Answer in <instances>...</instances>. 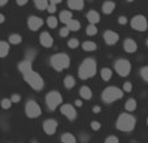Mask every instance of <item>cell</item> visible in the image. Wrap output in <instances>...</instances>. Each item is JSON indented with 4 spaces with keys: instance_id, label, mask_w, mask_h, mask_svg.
I'll list each match as a JSON object with an SVG mask.
<instances>
[{
    "instance_id": "cell-1",
    "label": "cell",
    "mask_w": 148,
    "mask_h": 143,
    "mask_svg": "<svg viewBox=\"0 0 148 143\" xmlns=\"http://www.w3.org/2000/svg\"><path fill=\"white\" fill-rule=\"evenodd\" d=\"M96 61L94 59H86L78 69V76L81 79H88L96 74Z\"/></svg>"
},
{
    "instance_id": "cell-2",
    "label": "cell",
    "mask_w": 148,
    "mask_h": 143,
    "mask_svg": "<svg viewBox=\"0 0 148 143\" xmlns=\"http://www.w3.org/2000/svg\"><path fill=\"white\" fill-rule=\"evenodd\" d=\"M116 128L121 131H131L135 128V117L130 113H121L116 121Z\"/></svg>"
},
{
    "instance_id": "cell-3",
    "label": "cell",
    "mask_w": 148,
    "mask_h": 143,
    "mask_svg": "<svg viewBox=\"0 0 148 143\" xmlns=\"http://www.w3.org/2000/svg\"><path fill=\"white\" fill-rule=\"evenodd\" d=\"M23 78H25V81L27 82V85L31 87V89L36 90V91H39V90H42L44 87V81L43 78H42L40 76H39L36 72H34L33 69L27 70L26 73L22 74Z\"/></svg>"
},
{
    "instance_id": "cell-4",
    "label": "cell",
    "mask_w": 148,
    "mask_h": 143,
    "mask_svg": "<svg viewBox=\"0 0 148 143\" xmlns=\"http://www.w3.org/2000/svg\"><path fill=\"white\" fill-rule=\"evenodd\" d=\"M51 67L57 72H61L66 68H69L70 65V57L66 54H56L51 57Z\"/></svg>"
},
{
    "instance_id": "cell-5",
    "label": "cell",
    "mask_w": 148,
    "mask_h": 143,
    "mask_svg": "<svg viewBox=\"0 0 148 143\" xmlns=\"http://www.w3.org/2000/svg\"><path fill=\"white\" fill-rule=\"evenodd\" d=\"M122 96H123V91L116 86L107 87L101 94V99L105 103H113L118 99H122Z\"/></svg>"
},
{
    "instance_id": "cell-6",
    "label": "cell",
    "mask_w": 148,
    "mask_h": 143,
    "mask_svg": "<svg viewBox=\"0 0 148 143\" xmlns=\"http://www.w3.org/2000/svg\"><path fill=\"white\" fill-rule=\"evenodd\" d=\"M46 103L47 107L51 111H55L56 108H59L62 103V96L59 91H49L46 96Z\"/></svg>"
},
{
    "instance_id": "cell-7",
    "label": "cell",
    "mask_w": 148,
    "mask_h": 143,
    "mask_svg": "<svg viewBox=\"0 0 148 143\" xmlns=\"http://www.w3.org/2000/svg\"><path fill=\"white\" fill-rule=\"evenodd\" d=\"M114 69L121 77H127L131 72V64H130V61H127V60L120 59L114 63Z\"/></svg>"
},
{
    "instance_id": "cell-8",
    "label": "cell",
    "mask_w": 148,
    "mask_h": 143,
    "mask_svg": "<svg viewBox=\"0 0 148 143\" xmlns=\"http://www.w3.org/2000/svg\"><path fill=\"white\" fill-rule=\"evenodd\" d=\"M25 112L29 118H36L42 115L40 107H39V104L36 102H34V100H29V102L26 103Z\"/></svg>"
},
{
    "instance_id": "cell-9",
    "label": "cell",
    "mask_w": 148,
    "mask_h": 143,
    "mask_svg": "<svg viewBox=\"0 0 148 143\" xmlns=\"http://www.w3.org/2000/svg\"><path fill=\"white\" fill-rule=\"evenodd\" d=\"M131 28L138 31H146L147 30V18L143 14L134 16L131 18Z\"/></svg>"
},
{
    "instance_id": "cell-10",
    "label": "cell",
    "mask_w": 148,
    "mask_h": 143,
    "mask_svg": "<svg viewBox=\"0 0 148 143\" xmlns=\"http://www.w3.org/2000/svg\"><path fill=\"white\" fill-rule=\"evenodd\" d=\"M60 111H61V113L68 118V120H75L77 118L75 108H74L72 104H62L61 108H60Z\"/></svg>"
},
{
    "instance_id": "cell-11",
    "label": "cell",
    "mask_w": 148,
    "mask_h": 143,
    "mask_svg": "<svg viewBox=\"0 0 148 143\" xmlns=\"http://www.w3.org/2000/svg\"><path fill=\"white\" fill-rule=\"evenodd\" d=\"M42 25H43V20H42L40 17H38V16H30V17H29L27 26L31 31L39 30V29L42 28Z\"/></svg>"
},
{
    "instance_id": "cell-12",
    "label": "cell",
    "mask_w": 148,
    "mask_h": 143,
    "mask_svg": "<svg viewBox=\"0 0 148 143\" xmlns=\"http://www.w3.org/2000/svg\"><path fill=\"white\" fill-rule=\"evenodd\" d=\"M103 38H104V42L108 44V46H113L118 42L120 39V35L117 33H114L113 30H107L104 34H103Z\"/></svg>"
},
{
    "instance_id": "cell-13",
    "label": "cell",
    "mask_w": 148,
    "mask_h": 143,
    "mask_svg": "<svg viewBox=\"0 0 148 143\" xmlns=\"http://www.w3.org/2000/svg\"><path fill=\"white\" fill-rule=\"evenodd\" d=\"M43 130L46 131L48 135H52L55 134V131L57 130V121L52 120V118H48L43 122Z\"/></svg>"
},
{
    "instance_id": "cell-14",
    "label": "cell",
    "mask_w": 148,
    "mask_h": 143,
    "mask_svg": "<svg viewBox=\"0 0 148 143\" xmlns=\"http://www.w3.org/2000/svg\"><path fill=\"white\" fill-rule=\"evenodd\" d=\"M39 41H40V44L46 48H49V47L53 46V38L51 36V34L47 33V31H43V33L39 35Z\"/></svg>"
},
{
    "instance_id": "cell-15",
    "label": "cell",
    "mask_w": 148,
    "mask_h": 143,
    "mask_svg": "<svg viewBox=\"0 0 148 143\" xmlns=\"http://www.w3.org/2000/svg\"><path fill=\"white\" fill-rule=\"evenodd\" d=\"M123 50H125L127 54H134V52L136 51V43L134 39L129 38L125 41V43H123Z\"/></svg>"
},
{
    "instance_id": "cell-16",
    "label": "cell",
    "mask_w": 148,
    "mask_h": 143,
    "mask_svg": "<svg viewBox=\"0 0 148 143\" xmlns=\"http://www.w3.org/2000/svg\"><path fill=\"white\" fill-rule=\"evenodd\" d=\"M68 5L73 10H81L83 9L84 0H68Z\"/></svg>"
},
{
    "instance_id": "cell-17",
    "label": "cell",
    "mask_w": 148,
    "mask_h": 143,
    "mask_svg": "<svg viewBox=\"0 0 148 143\" xmlns=\"http://www.w3.org/2000/svg\"><path fill=\"white\" fill-rule=\"evenodd\" d=\"M87 20L90 21V23L96 25V23L100 21V14L96 12V10H90V12L87 13Z\"/></svg>"
},
{
    "instance_id": "cell-18",
    "label": "cell",
    "mask_w": 148,
    "mask_h": 143,
    "mask_svg": "<svg viewBox=\"0 0 148 143\" xmlns=\"http://www.w3.org/2000/svg\"><path fill=\"white\" fill-rule=\"evenodd\" d=\"M72 18H73V14H72V12H70V10H62V12L60 13V16H59V18H57V20L61 21L62 23H65V25H66V23L69 22Z\"/></svg>"
},
{
    "instance_id": "cell-19",
    "label": "cell",
    "mask_w": 148,
    "mask_h": 143,
    "mask_svg": "<svg viewBox=\"0 0 148 143\" xmlns=\"http://www.w3.org/2000/svg\"><path fill=\"white\" fill-rule=\"evenodd\" d=\"M114 8H116V4L113 1H105V3H103V5H101V9H103L104 14H110V13L114 10Z\"/></svg>"
},
{
    "instance_id": "cell-20",
    "label": "cell",
    "mask_w": 148,
    "mask_h": 143,
    "mask_svg": "<svg viewBox=\"0 0 148 143\" xmlns=\"http://www.w3.org/2000/svg\"><path fill=\"white\" fill-rule=\"evenodd\" d=\"M79 95H81L83 99L88 100V99H91L92 98V91H91V89H90L88 86H82L81 89H79Z\"/></svg>"
},
{
    "instance_id": "cell-21",
    "label": "cell",
    "mask_w": 148,
    "mask_h": 143,
    "mask_svg": "<svg viewBox=\"0 0 148 143\" xmlns=\"http://www.w3.org/2000/svg\"><path fill=\"white\" fill-rule=\"evenodd\" d=\"M18 69H20L21 73H26L27 70H30V69H33L31 68V61H29V60H23V61H21L20 64H18Z\"/></svg>"
},
{
    "instance_id": "cell-22",
    "label": "cell",
    "mask_w": 148,
    "mask_h": 143,
    "mask_svg": "<svg viewBox=\"0 0 148 143\" xmlns=\"http://www.w3.org/2000/svg\"><path fill=\"white\" fill-rule=\"evenodd\" d=\"M66 28H68V30L69 31H78L79 29H81V23H79V21L73 20L72 18V20L66 23Z\"/></svg>"
},
{
    "instance_id": "cell-23",
    "label": "cell",
    "mask_w": 148,
    "mask_h": 143,
    "mask_svg": "<svg viewBox=\"0 0 148 143\" xmlns=\"http://www.w3.org/2000/svg\"><path fill=\"white\" fill-rule=\"evenodd\" d=\"M9 54V44L7 42L0 41V57H5Z\"/></svg>"
},
{
    "instance_id": "cell-24",
    "label": "cell",
    "mask_w": 148,
    "mask_h": 143,
    "mask_svg": "<svg viewBox=\"0 0 148 143\" xmlns=\"http://www.w3.org/2000/svg\"><path fill=\"white\" fill-rule=\"evenodd\" d=\"M82 48L86 52H92L96 50V43H94V42H91V41H86L82 44Z\"/></svg>"
},
{
    "instance_id": "cell-25",
    "label": "cell",
    "mask_w": 148,
    "mask_h": 143,
    "mask_svg": "<svg viewBox=\"0 0 148 143\" xmlns=\"http://www.w3.org/2000/svg\"><path fill=\"white\" fill-rule=\"evenodd\" d=\"M61 141H62V143H77L75 137H74L72 133H64L61 137Z\"/></svg>"
},
{
    "instance_id": "cell-26",
    "label": "cell",
    "mask_w": 148,
    "mask_h": 143,
    "mask_svg": "<svg viewBox=\"0 0 148 143\" xmlns=\"http://www.w3.org/2000/svg\"><path fill=\"white\" fill-rule=\"evenodd\" d=\"M64 86L66 89H72V87L75 86V79H74L73 76H66L64 78Z\"/></svg>"
},
{
    "instance_id": "cell-27",
    "label": "cell",
    "mask_w": 148,
    "mask_h": 143,
    "mask_svg": "<svg viewBox=\"0 0 148 143\" xmlns=\"http://www.w3.org/2000/svg\"><path fill=\"white\" fill-rule=\"evenodd\" d=\"M100 76H101V78L104 81H109L112 78V70L109 68H103L101 72H100Z\"/></svg>"
},
{
    "instance_id": "cell-28",
    "label": "cell",
    "mask_w": 148,
    "mask_h": 143,
    "mask_svg": "<svg viewBox=\"0 0 148 143\" xmlns=\"http://www.w3.org/2000/svg\"><path fill=\"white\" fill-rule=\"evenodd\" d=\"M135 108H136V102H135V99H129L127 102H126L125 109L127 111V112H133V111H135Z\"/></svg>"
},
{
    "instance_id": "cell-29",
    "label": "cell",
    "mask_w": 148,
    "mask_h": 143,
    "mask_svg": "<svg viewBox=\"0 0 148 143\" xmlns=\"http://www.w3.org/2000/svg\"><path fill=\"white\" fill-rule=\"evenodd\" d=\"M34 4L39 10H44L48 5V0H34Z\"/></svg>"
},
{
    "instance_id": "cell-30",
    "label": "cell",
    "mask_w": 148,
    "mask_h": 143,
    "mask_svg": "<svg viewBox=\"0 0 148 143\" xmlns=\"http://www.w3.org/2000/svg\"><path fill=\"white\" fill-rule=\"evenodd\" d=\"M9 43L10 44H20L21 41H22V38H21L20 34H12V35H9Z\"/></svg>"
},
{
    "instance_id": "cell-31",
    "label": "cell",
    "mask_w": 148,
    "mask_h": 143,
    "mask_svg": "<svg viewBox=\"0 0 148 143\" xmlns=\"http://www.w3.org/2000/svg\"><path fill=\"white\" fill-rule=\"evenodd\" d=\"M57 23H59V20H57L56 17H53V16H49V17L47 18V25H48L51 29L57 28Z\"/></svg>"
},
{
    "instance_id": "cell-32",
    "label": "cell",
    "mask_w": 148,
    "mask_h": 143,
    "mask_svg": "<svg viewBox=\"0 0 148 143\" xmlns=\"http://www.w3.org/2000/svg\"><path fill=\"white\" fill-rule=\"evenodd\" d=\"M86 33H87V35H90V36L96 35V34H97V28H96V25H92V23H90V25L86 28Z\"/></svg>"
},
{
    "instance_id": "cell-33",
    "label": "cell",
    "mask_w": 148,
    "mask_h": 143,
    "mask_svg": "<svg viewBox=\"0 0 148 143\" xmlns=\"http://www.w3.org/2000/svg\"><path fill=\"white\" fill-rule=\"evenodd\" d=\"M0 105H1L3 109H9L10 107H12V102H10V99H3L1 102H0Z\"/></svg>"
},
{
    "instance_id": "cell-34",
    "label": "cell",
    "mask_w": 148,
    "mask_h": 143,
    "mask_svg": "<svg viewBox=\"0 0 148 143\" xmlns=\"http://www.w3.org/2000/svg\"><path fill=\"white\" fill-rule=\"evenodd\" d=\"M68 46H69V48H78L79 47V41L75 38H72L69 42H68Z\"/></svg>"
},
{
    "instance_id": "cell-35",
    "label": "cell",
    "mask_w": 148,
    "mask_h": 143,
    "mask_svg": "<svg viewBox=\"0 0 148 143\" xmlns=\"http://www.w3.org/2000/svg\"><path fill=\"white\" fill-rule=\"evenodd\" d=\"M140 76H142V78L144 79V81H148V67H143L140 69Z\"/></svg>"
},
{
    "instance_id": "cell-36",
    "label": "cell",
    "mask_w": 148,
    "mask_h": 143,
    "mask_svg": "<svg viewBox=\"0 0 148 143\" xmlns=\"http://www.w3.org/2000/svg\"><path fill=\"white\" fill-rule=\"evenodd\" d=\"M104 143H120V141H118V138H117V137H114V135H110V137H108V138L105 139Z\"/></svg>"
},
{
    "instance_id": "cell-37",
    "label": "cell",
    "mask_w": 148,
    "mask_h": 143,
    "mask_svg": "<svg viewBox=\"0 0 148 143\" xmlns=\"http://www.w3.org/2000/svg\"><path fill=\"white\" fill-rule=\"evenodd\" d=\"M131 90H133V85H131L130 82H125V83H123V90L122 91L123 92H130Z\"/></svg>"
},
{
    "instance_id": "cell-38",
    "label": "cell",
    "mask_w": 148,
    "mask_h": 143,
    "mask_svg": "<svg viewBox=\"0 0 148 143\" xmlns=\"http://www.w3.org/2000/svg\"><path fill=\"white\" fill-rule=\"evenodd\" d=\"M100 128H101V124H100L99 121H92V122H91V129H92V130L96 131V130H99Z\"/></svg>"
},
{
    "instance_id": "cell-39",
    "label": "cell",
    "mask_w": 148,
    "mask_h": 143,
    "mask_svg": "<svg viewBox=\"0 0 148 143\" xmlns=\"http://www.w3.org/2000/svg\"><path fill=\"white\" fill-rule=\"evenodd\" d=\"M69 33H70V31L68 30L66 26H65V28H61V29H60V36H62V38L68 36V35H69Z\"/></svg>"
},
{
    "instance_id": "cell-40",
    "label": "cell",
    "mask_w": 148,
    "mask_h": 143,
    "mask_svg": "<svg viewBox=\"0 0 148 143\" xmlns=\"http://www.w3.org/2000/svg\"><path fill=\"white\" fill-rule=\"evenodd\" d=\"M35 55H36V54L33 51V50H29V51H27V59H26V60H29V61H31V60H33L34 57H35Z\"/></svg>"
},
{
    "instance_id": "cell-41",
    "label": "cell",
    "mask_w": 148,
    "mask_h": 143,
    "mask_svg": "<svg viewBox=\"0 0 148 143\" xmlns=\"http://www.w3.org/2000/svg\"><path fill=\"white\" fill-rule=\"evenodd\" d=\"M20 100H21V96L18 94H13L12 98H10V102H12V103H18Z\"/></svg>"
},
{
    "instance_id": "cell-42",
    "label": "cell",
    "mask_w": 148,
    "mask_h": 143,
    "mask_svg": "<svg viewBox=\"0 0 148 143\" xmlns=\"http://www.w3.org/2000/svg\"><path fill=\"white\" fill-rule=\"evenodd\" d=\"M47 10H48L49 13H55L56 12V5H53V4H49L48 3V5H47V8H46Z\"/></svg>"
},
{
    "instance_id": "cell-43",
    "label": "cell",
    "mask_w": 148,
    "mask_h": 143,
    "mask_svg": "<svg viewBox=\"0 0 148 143\" xmlns=\"http://www.w3.org/2000/svg\"><path fill=\"white\" fill-rule=\"evenodd\" d=\"M118 22H120L121 25H125V23H127V18L121 16V17H118Z\"/></svg>"
},
{
    "instance_id": "cell-44",
    "label": "cell",
    "mask_w": 148,
    "mask_h": 143,
    "mask_svg": "<svg viewBox=\"0 0 148 143\" xmlns=\"http://www.w3.org/2000/svg\"><path fill=\"white\" fill-rule=\"evenodd\" d=\"M27 1H29V0H16V3H17L18 5H21V7H22V5H25V4H27Z\"/></svg>"
},
{
    "instance_id": "cell-45",
    "label": "cell",
    "mask_w": 148,
    "mask_h": 143,
    "mask_svg": "<svg viewBox=\"0 0 148 143\" xmlns=\"http://www.w3.org/2000/svg\"><path fill=\"white\" fill-rule=\"evenodd\" d=\"M100 111H101V108H100L99 105H95V107L92 108V112H94V113H99Z\"/></svg>"
},
{
    "instance_id": "cell-46",
    "label": "cell",
    "mask_w": 148,
    "mask_h": 143,
    "mask_svg": "<svg viewBox=\"0 0 148 143\" xmlns=\"http://www.w3.org/2000/svg\"><path fill=\"white\" fill-rule=\"evenodd\" d=\"M49 1V4H53V5H57V4H60V3L62 1V0H48Z\"/></svg>"
},
{
    "instance_id": "cell-47",
    "label": "cell",
    "mask_w": 148,
    "mask_h": 143,
    "mask_svg": "<svg viewBox=\"0 0 148 143\" xmlns=\"http://www.w3.org/2000/svg\"><path fill=\"white\" fill-rule=\"evenodd\" d=\"M74 103H75V105H77V107H82V100L77 99V100H75V102H74Z\"/></svg>"
},
{
    "instance_id": "cell-48",
    "label": "cell",
    "mask_w": 148,
    "mask_h": 143,
    "mask_svg": "<svg viewBox=\"0 0 148 143\" xmlns=\"http://www.w3.org/2000/svg\"><path fill=\"white\" fill-rule=\"evenodd\" d=\"M5 21V17H4V14H1V13H0V23H3Z\"/></svg>"
},
{
    "instance_id": "cell-49",
    "label": "cell",
    "mask_w": 148,
    "mask_h": 143,
    "mask_svg": "<svg viewBox=\"0 0 148 143\" xmlns=\"http://www.w3.org/2000/svg\"><path fill=\"white\" fill-rule=\"evenodd\" d=\"M8 3V0H0V7H3V5H5Z\"/></svg>"
},
{
    "instance_id": "cell-50",
    "label": "cell",
    "mask_w": 148,
    "mask_h": 143,
    "mask_svg": "<svg viewBox=\"0 0 148 143\" xmlns=\"http://www.w3.org/2000/svg\"><path fill=\"white\" fill-rule=\"evenodd\" d=\"M127 1H135V0H127Z\"/></svg>"
}]
</instances>
